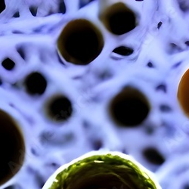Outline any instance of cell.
I'll return each instance as SVG.
<instances>
[{"label":"cell","mask_w":189,"mask_h":189,"mask_svg":"<svg viewBox=\"0 0 189 189\" xmlns=\"http://www.w3.org/2000/svg\"><path fill=\"white\" fill-rule=\"evenodd\" d=\"M48 189H158L129 160L98 154L79 160L60 172Z\"/></svg>","instance_id":"1"},{"label":"cell","mask_w":189,"mask_h":189,"mask_svg":"<svg viewBox=\"0 0 189 189\" xmlns=\"http://www.w3.org/2000/svg\"><path fill=\"white\" fill-rule=\"evenodd\" d=\"M104 36L93 23L85 19L70 21L58 39V49L64 60L76 65H87L101 54Z\"/></svg>","instance_id":"2"},{"label":"cell","mask_w":189,"mask_h":189,"mask_svg":"<svg viewBox=\"0 0 189 189\" xmlns=\"http://www.w3.org/2000/svg\"><path fill=\"white\" fill-rule=\"evenodd\" d=\"M24 156V138L20 125L0 109V186L20 170Z\"/></svg>","instance_id":"3"},{"label":"cell","mask_w":189,"mask_h":189,"mask_svg":"<svg viewBox=\"0 0 189 189\" xmlns=\"http://www.w3.org/2000/svg\"><path fill=\"white\" fill-rule=\"evenodd\" d=\"M150 111L148 99L138 89L127 86L112 98L108 104V114L116 126L134 128L147 120Z\"/></svg>","instance_id":"4"},{"label":"cell","mask_w":189,"mask_h":189,"mask_svg":"<svg viewBox=\"0 0 189 189\" xmlns=\"http://www.w3.org/2000/svg\"><path fill=\"white\" fill-rule=\"evenodd\" d=\"M99 19L112 34H126L138 25V17L134 11L123 2H116L100 9Z\"/></svg>","instance_id":"5"},{"label":"cell","mask_w":189,"mask_h":189,"mask_svg":"<svg viewBox=\"0 0 189 189\" xmlns=\"http://www.w3.org/2000/svg\"><path fill=\"white\" fill-rule=\"evenodd\" d=\"M45 117L55 123H63L69 120L73 114V105L65 96L58 94L47 99L43 105Z\"/></svg>","instance_id":"6"},{"label":"cell","mask_w":189,"mask_h":189,"mask_svg":"<svg viewBox=\"0 0 189 189\" xmlns=\"http://www.w3.org/2000/svg\"><path fill=\"white\" fill-rule=\"evenodd\" d=\"M24 87L29 96L39 97L43 96L46 90L47 80L42 73L33 72L24 79Z\"/></svg>","instance_id":"7"},{"label":"cell","mask_w":189,"mask_h":189,"mask_svg":"<svg viewBox=\"0 0 189 189\" xmlns=\"http://www.w3.org/2000/svg\"><path fill=\"white\" fill-rule=\"evenodd\" d=\"M177 98L182 110L185 116L189 118V69L181 79L178 89Z\"/></svg>","instance_id":"8"},{"label":"cell","mask_w":189,"mask_h":189,"mask_svg":"<svg viewBox=\"0 0 189 189\" xmlns=\"http://www.w3.org/2000/svg\"><path fill=\"white\" fill-rule=\"evenodd\" d=\"M143 156L150 164L160 166L164 163L165 159L158 150L153 148H148L143 150Z\"/></svg>","instance_id":"9"},{"label":"cell","mask_w":189,"mask_h":189,"mask_svg":"<svg viewBox=\"0 0 189 189\" xmlns=\"http://www.w3.org/2000/svg\"><path fill=\"white\" fill-rule=\"evenodd\" d=\"M114 53H117V54H119V55H124V56H128V55H132L134 50L129 47H126V46H119L117 48H116L115 49H114Z\"/></svg>","instance_id":"10"},{"label":"cell","mask_w":189,"mask_h":189,"mask_svg":"<svg viewBox=\"0 0 189 189\" xmlns=\"http://www.w3.org/2000/svg\"><path fill=\"white\" fill-rule=\"evenodd\" d=\"M2 67H4L5 69L7 70H12L15 67V63L14 61H12V59L9 58H5L2 62Z\"/></svg>","instance_id":"11"},{"label":"cell","mask_w":189,"mask_h":189,"mask_svg":"<svg viewBox=\"0 0 189 189\" xmlns=\"http://www.w3.org/2000/svg\"><path fill=\"white\" fill-rule=\"evenodd\" d=\"M18 52L20 54V55L21 56V58H22L23 59L26 58V56H25V53H24V49H23V48H21V47L18 48Z\"/></svg>","instance_id":"12"},{"label":"cell","mask_w":189,"mask_h":189,"mask_svg":"<svg viewBox=\"0 0 189 189\" xmlns=\"http://www.w3.org/2000/svg\"><path fill=\"white\" fill-rule=\"evenodd\" d=\"M6 5L5 1H0V14H2V12L5 9Z\"/></svg>","instance_id":"13"},{"label":"cell","mask_w":189,"mask_h":189,"mask_svg":"<svg viewBox=\"0 0 189 189\" xmlns=\"http://www.w3.org/2000/svg\"><path fill=\"white\" fill-rule=\"evenodd\" d=\"M30 12L32 13L33 16H36L37 13V7L34 6V5H32V6L30 7Z\"/></svg>","instance_id":"14"},{"label":"cell","mask_w":189,"mask_h":189,"mask_svg":"<svg viewBox=\"0 0 189 189\" xmlns=\"http://www.w3.org/2000/svg\"><path fill=\"white\" fill-rule=\"evenodd\" d=\"M161 110H162V111H163V112H166V111H169L171 109L169 108V107H167V106L162 105L161 107Z\"/></svg>","instance_id":"15"},{"label":"cell","mask_w":189,"mask_h":189,"mask_svg":"<svg viewBox=\"0 0 189 189\" xmlns=\"http://www.w3.org/2000/svg\"><path fill=\"white\" fill-rule=\"evenodd\" d=\"M14 18H17V17H19V12H17L16 14H14Z\"/></svg>","instance_id":"16"},{"label":"cell","mask_w":189,"mask_h":189,"mask_svg":"<svg viewBox=\"0 0 189 189\" xmlns=\"http://www.w3.org/2000/svg\"><path fill=\"white\" fill-rule=\"evenodd\" d=\"M2 79H1V78H0V85H2Z\"/></svg>","instance_id":"17"},{"label":"cell","mask_w":189,"mask_h":189,"mask_svg":"<svg viewBox=\"0 0 189 189\" xmlns=\"http://www.w3.org/2000/svg\"><path fill=\"white\" fill-rule=\"evenodd\" d=\"M185 189H189V186H186V188H185Z\"/></svg>","instance_id":"18"},{"label":"cell","mask_w":189,"mask_h":189,"mask_svg":"<svg viewBox=\"0 0 189 189\" xmlns=\"http://www.w3.org/2000/svg\"><path fill=\"white\" fill-rule=\"evenodd\" d=\"M186 45H189V42H188H188L186 43Z\"/></svg>","instance_id":"19"}]
</instances>
